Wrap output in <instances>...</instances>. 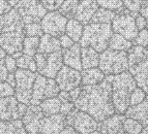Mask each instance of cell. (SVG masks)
<instances>
[{"label": "cell", "mask_w": 148, "mask_h": 134, "mask_svg": "<svg viewBox=\"0 0 148 134\" xmlns=\"http://www.w3.org/2000/svg\"><path fill=\"white\" fill-rule=\"evenodd\" d=\"M83 28L84 26L76 19L67 20L66 27H65V34L74 40L75 42H78L80 40L83 33Z\"/></svg>", "instance_id": "f546056e"}, {"label": "cell", "mask_w": 148, "mask_h": 134, "mask_svg": "<svg viewBox=\"0 0 148 134\" xmlns=\"http://www.w3.org/2000/svg\"><path fill=\"white\" fill-rule=\"evenodd\" d=\"M66 23V18L57 10L47 12L40 21L42 32L54 37H59L60 35L65 33Z\"/></svg>", "instance_id": "8fae6325"}, {"label": "cell", "mask_w": 148, "mask_h": 134, "mask_svg": "<svg viewBox=\"0 0 148 134\" xmlns=\"http://www.w3.org/2000/svg\"><path fill=\"white\" fill-rule=\"evenodd\" d=\"M6 1H8V3H10V6H15L16 4H17L18 2H19V1H20V0H6Z\"/></svg>", "instance_id": "db71d44e"}, {"label": "cell", "mask_w": 148, "mask_h": 134, "mask_svg": "<svg viewBox=\"0 0 148 134\" xmlns=\"http://www.w3.org/2000/svg\"><path fill=\"white\" fill-rule=\"evenodd\" d=\"M132 46H133V42L131 40H127L122 35L113 32L110 37V40H109L108 48L111 50H115V51L127 52L132 48Z\"/></svg>", "instance_id": "83f0119b"}, {"label": "cell", "mask_w": 148, "mask_h": 134, "mask_svg": "<svg viewBox=\"0 0 148 134\" xmlns=\"http://www.w3.org/2000/svg\"><path fill=\"white\" fill-rule=\"evenodd\" d=\"M146 127H148V124H147V126H146Z\"/></svg>", "instance_id": "6125c7cd"}, {"label": "cell", "mask_w": 148, "mask_h": 134, "mask_svg": "<svg viewBox=\"0 0 148 134\" xmlns=\"http://www.w3.org/2000/svg\"><path fill=\"white\" fill-rule=\"evenodd\" d=\"M130 73L133 76L137 87L144 91L148 95V60L128 67Z\"/></svg>", "instance_id": "d6986e66"}, {"label": "cell", "mask_w": 148, "mask_h": 134, "mask_svg": "<svg viewBox=\"0 0 148 134\" xmlns=\"http://www.w3.org/2000/svg\"><path fill=\"white\" fill-rule=\"evenodd\" d=\"M64 0H40L44 7L49 12L58 10Z\"/></svg>", "instance_id": "ab89813d"}, {"label": "cell", "mask_w": 148, "mask_h": 134, "mask_svg": "<svg viewBox=\"0 0 148 134\" xmlns=\"http://www.w3.org/2000/svg\"><path fill=\"white\" fill-rule=\"evenodd\" d=\"M38 44H40V37L38 36H25L24 40H23V54L33 57L37 52Z\"/></svg>", "instance_id": "1f68e13d"}, {"label": "cell", "mask_w": 148, "mask_h": 134, "mask_svg": "<svg viewBox=\"0 0 148 134\" xmlns=\"http://www.w3.org/2000/svg\"><path fill=\"white\" fill-rule=\"evenodd\" d=\"M26 110L27 104L19 102L15 96L0 97V120L2 121L21 120Z\"/></svg>", "instance_id": "30bf717a"}, {"label": "cell", "mask_w": 148, "mask_h": 134, "mask_svg": "<svg viewBox=\"0 0 148 134\" xmlns=\"http://www.w3.org/2000/svg\"><path fill=\"white\" fill-rule=\"evenodd\" d=\"M24 22L16 8H12L4 15H0V33L24 29Z\"/></svg>", "instance_id": "e0dca14e"}, {"label": "cell", "mask_w": 148, "mask_h": 134, "mask_svg": "<svg viewBox=\"0 0 148 134\" xmlns=\"http://www.w3.org/2000/svg\"><path fill=\"white\" fill-rule=\"evenodd\" d=\"M24 37V30L2 32L0 33V46L8 55H14L22 52Z\"/></svg>", "instance_id": "4fadbf2b"}, {"label": "cell", "mask_w": 148, "mask_h": 134, "mask_svg": "<svg viewBox=\"0 0 148 134\" xmlns=\"http://www.w3.org/2000/svg\"><path fill=\"white\" fill-rule=\"evenodd\" d=\"M44 117V112L40 105L31 104L27 107L26 112L21 119L25 130L28 134H38V127H40V119Z\"/></svg>", "instance_id": "9a60e30c"}, {"label": "cell", "mask_w": 148, "mask_h": 134, "mask_svg": "<svg viewBox=\"0 0 148 134\" xmlns=\"http://www.w3.org/2000/svg\"><path fill=\"white\" fill-rule=\"evenodd\" d=\"M59 134H81V133H79L77 130H75L72 126H69V125H66V126L64 127L63 129L60 131Z\"/></svg>", "instance_id": "816d5d0a"}, {"label": "cell", "mask_w": 148, "mask_h": 134, "mask_svg": "<svg viewBox=\"0 0 148 134\" xmlns=\"http://www.w3.org/2000/svg\"><path fill=\"white\" fill-rule=\"evenodd\" d=\"M0 134H28L21 120L0 122Z\"/></svg>", "instance_id": "4316f807"}, {"label": "cell", "mask_w": 148, "mask_h": 134, "mask_svg": "<svg viewBox=\"0 0 148 134\" xmlns=\"http://www.w3.org/2000/svg\"><path fill=\"white\" fill-rule=\"evenodd\" d=\"M99 67L105 76H112L128 69L127 54L124 51L106 49L99 55Z\"/></svg>", "instance_id": "277c9868"}, {"label": "cell", "mask_w": 148, "mask_h": 134, "mask_svg": "<svg viewBox=\"0 0 148 134\" xmlns=\"http://www.w3.org/2000/svg\"><path fill=\"white\" fill-rule=\"evenodd\" d=\"M81 90H82V88L79 86V87H77V88L73 89V90H71V91H69V98H71V101H72V102H74L75 100L78 98V96H79L80 93H81Z\"/></svg>", "instance_id": "f907efd6"}, {"label": "cell", "mask_w": 148, "mask_h": 134, "mask_svg": "<svg viewBox=\"0 0 148 134\" xmlns=\"http://www.w3.org/2000/svg\"><path fill=\"white\" fill-rule=\"evenodd\" d=\"M62 65H63V60H62L61 51L47 54V60H46L45 67L40 73L46 78H55L57 72L60 70Z\"/></svg>", "instance_id": "ffe728a7"}, {"label": "cell", "mask_w": 148, "mask_h": 134, "mask_svg": "<svg viewBox=\"0 0 148 134\" xmlns=\"http://www.w3.org/2000/svg\"><path fill=\"white\" fill-rule=\"evenodd\" d=\"M66 126L65 116L62 114H55L51 116H44L40 119L38 133L40 134H59Z\"/></svg>", "instance_id": "5bb4252c"}, {"label": "cell", "mask_w": 148, "mask_h": 134, "mask_svg": "<svg viewBox=\"0 0 148 134\" xmlns=\"http://www.w3.org/2000/svg\"><path fill=\"white\" fill-rule=\"evenodd\" d=\"M138 15H140L139 12H131L123 7L120 12H116V16L112 20V31L122 35L127 40L133 41L139 32L135 23V18Z\"/></svg>", "instance_id": "5b68a950"}, {"label": "cell", "mask_w": 148, "mask_h": 134, "mask_svg": "<svg viewBox=\"0 0 148 134\" xmlns=\"http://www.w3.org/2000/svg\"><path fill=\"white\" fill-rule=\"evenodd\" d=\"M99 52L90 46H82L81 48V63L82 69L93 68L99 66Z\"/></svg>", "instance_id": "cb8c5ba5"}, {"label": "cell", "mask_w": 148, "mask_h": 134, "mask_svg": "<svg viewBox=\"0 0 148 134\" xmlns=\"http://www.w3.org/2000/svg\"><path fill=\"white\" fill-rule=\"evenodd\" d=\"M15 6L24 24L40 23L48 12L40 0H20Z\"/></svg>", "instance_id": "ba28073f"}, {"label": "cell", "mask_w": 148, "mask_h": 134, "mask_svg": "<svg viewBox=\"0 0 148 134\" xmlns=\"http://www.w3.org/2000/svg\"><path fill=\"white\" fill-rule=\"evenodd\" d=\"M16 63H17V67L21 69H27V70L36 71V65H35V61L33 57L26 55V54H21L20 56L16 58Z\"/></svg>", "instance_id": "836d02e7"}, {"label": "cell", "mask_w": 148, "mask_h": 134, "mask_svg": "<svg viewBox=\"0 0 148 134\" xmlns=\"http://www.w3.org/2000/svg\"><path fill=\"white\" fill-rule=\"evenodd\" d=\"M112 33L111 24L105 23H89L83 28L80 38V46H90L96 52L101 53L108 49V44Z\"/></svg>", "instance_id": "3957f363"}, {"label": "cell", "mask_w": 148, "mask_h": 134, "mask_svg": "<svg viewBox=\"0 0 148 134\" xmlns=\"http://www.w3.org/2000/svg\"><path fill=\"white\" fill-rule=\"evenodd\" d=\"M125 116L120 114L112 115L104 121L97 123V129L101 134H123V121Z\"/></svg>", "instance_id": "2e32d148"}, {"label": "cell", "mask_w": 148, "mask_h": 134, "mask_svg": "<svg viewBox=\"0 0 148 134\" xmlns=\"http://www.w3.org/2000/svg\"><path fill=\"white\" fill-rule=\"evenodd\" d=\"M135 23L136 26L138 28V30H142L144 28H146V18H144L143 16L138 15L135 18Z\"/></svg>", "instance_id": "7dc6e473"}, {"label": "cell", "mask_w": 148, "mask_h": 134, "mask_svg": "<svg viewBox=\"0 0 148 134\" xmlns=\"http://www.w3.org/2000/svg\"><path fill=\"white\" fill-rule=\"evenodd\" d=\"M15 95V88L12 87L6 82L0 83V97H8V96Z\"/></svg>", "instance_id": "60d3db41"}, {"label": "cell", "mask_w": 148, "mask_h": 134, "mask_svg": "<svg viewBox=\"0 0 148 134\" xmlns=\"http://www.w3.org/2000/svg\"><path fill=\"white\" fill-rule=\"evenodd\" d=\"M66 125L72 126L75 130L81 134H89L97 129V122L87 112L79 110L74 107L65 116Z\"/></svg>", "instance_id": "9c48e42d"}, {"label": "cell", "mask_w": 148, "mask_h": 134, "mask_svg": "<svg viewBox=\"0 0 148 134\" xmlns=\"http://www.w3.org/2000/svg\"><path fill=\"white\" fill-rule=\"evenodd\" d=\"M146 93L144 92L142 89L137 87L135 90L132 92L131 96H130V105H136L142 102L143 100H145Z\"/></svg>", "instance_id": "74e56055"}, {"label": "cell", "mask_w": 148, "mask_h": 134, "mask_svg": "<svg viewBox=\"0 0 148 134\" xmlns=\"http://www.w3.org/2000/svg\"><path fill=\"white\" fill-rule=\"evenodd\" d=\"M99 7L107 8V10H113V12H120L124 7L121 0H96Z\"/></svg>", "instance_id": "d590c367"}, {"label": "cell", "mask_w": 148, "mask_h": 134, "mask_svg": "<svg viewBox=\"0 0 148 134\" xmlns=\"http://www.w3.org/2000/svg\"><path fill=\"white\" fill-rule=\"evenodd\" d=\"M4 65L8 69V72H15L17 70V63H16V59L12 55H8L4 57Z\"/></svg>", "instance_id": "7bdbcfd3"}, {"label": "cell", "mask_w": 148, "mask_h": 134, "mask_svg": "<svg viewBox=\"0 0 148 134\" xmlns=\"http://www.w3.org/2000/svg\"><path fill=\"white\" fill-rule=\"evenodd\" d=\"M5 56H6V53H5V52L3 51V49L1 48V46H0V58H3V59H4Z\"/></svg>", "instance_id": "11a10c76"}, {"label": "cell", "mask_w": 148, "mask_h": 134, "mask_svg": "<svg viewBox=\"0 0 148 134\" xmlns=\"http://www.w3.org/2000/svg\"><path fill=\"white\" fill-rule=\"evenodd\" d=\"M6 83L10 84L12 87L15 88L16 86V78H15V72H8V76H6V80H5Z\"/></svg>", "instance_id": "f5cc1de1"}, {"label": "cell", "mask_w": 148, "mask_h": 134, "mask_svg": "<svg viewBox=\"0 0 148 134\" xmlns=\"http://www.w3.org/2000/svg\"><path fill=\"white\" fill-rule=\"evenodd\" d=\"M61 101L58 97H51L42 100L40 103V107L42 108L44 116H51L55 114H60Z\"/></svg>", "instance_id": "f1b7e54d"}, {"label": "cell", "mask_w": 148, "mask_h": 134, "mask_svg": "<svg viewBox=\"0 0 148 134\" xmlns=\"http://www.w3.org/2000/svg\"><path fill=\"white\" fill-rule=\"evenodd\" d=\"M89 134H101V132H99V131H96V130H95V131L90 132V133H89Z\"/></svg>", "instance_id": "6f0895ef"}, {"label": "cell", "mask_w": 148, "mask_h": 134, "mask_svg": "<svg viewBox=\"0 0 148 134\" xmlns=\"http://www.w3.org/2000/svg\"><path fill=\"white\" fill-rule=\"evenodd\" d=\"M62 53V60L64 65L72 67L76 70H82L81 63V46L74 44L67 49H63Z\"/></svg>", "instance_id": "44dd1931"}, {"label": "cell", "mask_w": 148, "mask_h": 134, "mask_svg": "<svg viewBox=\"0 0 148 134\" xmlns=\"http://www.w3.org/2000/svg\"><path fill=\"white\" fill-rule=\"evenodd\" d=\"M116 16V12L107 10V8L99 7L95 14L92 17L90 23H105V24H111L112 20Z\"/></svg>", "instance_id": "4dcf8cb0"}, {"label": "cell", "mask_w": 148, "mask_h": 134, "mask_svg": "<svg viewBox=\"0 0 148 134\" xmlns=\"http://www.w3.org/2000/svg\"><path fill=\"white\" fill-rule=\"evenodd\" d=\"M10 10H12V6L6 0H0V15H4Z\"/></svg>", "instance_id": "c3c4849f"}, {"label": "cell", "mask_w": 148, "mask_h": 134, "mask_svg": "<svg viewBox=\"0 0 148 134\" xmlns=\"http://www.w3.org/2000/svg\"><path fill=\"white\" fill-rule=\"evenodd\" d=\"M24 33L26 36H38L40 37L44 32L42 29V25L40 23H29V24L24 25Z\"/></svg>", "instance_id": "8d00e7d4"}, {"label": "cell", "mask_w": 148, "mask_h": 134, "mask_svg": "<svg viewBox=\"0 0 148 134\" xmlns=\"http://www.w3.org/2000/svg\"><path fill=\"white\" fill-rule=\"evenodd\" d=\"M127 54L128 67L148 60V50L141 46H132V48L126 52Z\"/></svg>", "instance_id": "484cf974"}, {"label": "cell", "mask_w": 148, "mask_h": 134, "mask_svg": "<svg viewBox=\"0 0 148 134\" xmlns=\"http://www.w3.org/2000/svg\"><path fill=\"white\" fill-rule=\"evenodd\" d=\"M125 118H132L140 122L142 126L146 127L148 124V101L143 100L136 105H130L124 112Z\"/></svg>", "instance_id": "7402d4cb"}, {"label": "cell", "mask_w": 148, "mask_h": 134, "mask_svg": "<svg viewBox=\"0 0 148 134\" xmlns=\"http://www.w3.org/2000/svg\"><path fill=\"white\" fill-rule=\"evenodd\" d=\"M104 78V72L97 67L84 69L81 72V84H83V86L97 85V84L101 83Z\"/></svg>", "instance_id": "d4e9b609"}, {"label": "cell", "mask_w": 148, "mask_h": 134, "mask_svg": "<svg viewBox=\"0 0 148 134\" xmlns=\"http://www.w3.org/2000/svg\"><path fill=\"white\" fill-rule=\"evenodd\" d=\"M123 3V6L126 10L134 12H139L141 7V1L142 0H121Z\"/></svg>", "instance_id": "b9f144b4"}, {"label": "cell", "mask_w": 148, "mask_h": 134, "mask_svg": "<svg viewBox=\"0 0 148 134\" xmlns=\"http://www.w3.org/2000/svg\"><path fill=\"white\" fill-rule=\"evenodd\" d=\"M140 134H148V127H144Z\"/></svg>", "instance_id": "9f6ffc18"}, {"label": "cell", "mask_w": 148, "mask_h": 134, "mask_svg": "<svg viewBox=\"0 0 148 134\" xmlns=\"http://www.w3.org/2000/svg\"><path fill=\"white\" fill-rule=\"evenodd\" d=\"M99 7V6L96 0H80L74 18L78 20L82 25H87L90 23Z\"/></svg>", "instance_id": "ac0fdd59"}, {"label": "cell", "mask_w": 148, "mask_h": 134, "mask_svg": "<svg viewBox=\"0 0 148 134\" xmlns=\"http://www.w3.org/2000/svg\"><path fill=\"white\" fill-rule=\"evenodd\" d=\"M139 14L143 16L144 18H148V0H142L141 1V7Z\"/></svg>", "instance_id": "681fc988"}, {"label": "cell", "mask_w": 148, "mask_h": 134, "mask_svg": "<svg viewBox=\"0 0 148 134\" xmlns=\"http://www.w3.org/2000/svg\"><path fill=\"white\" fill-rule=\"evenodd\" d=\"M112 89V103L115 112L123 115L130 106V96L137 88V84L130 71L105 76Z\"/></svg>", "instance_id": "7a4b0ae2"}, {"label": "cell", "mask_w": 148, "mask_h": 134, "mask_svg": "<svg viewBox=\"0 0 148 134\" xmlns=\"http://www.w3.org/2000/svg\"><path fill=\"white\" fill-rule=\"evenodd\" d=\"M55 80L60 91L69 92L81 85V73L79 72V70H76L72 67L62 65L55 76Z\"/></svg>", "instance_id": "7c38bea8"}, {"label": "cell", "mask_w": 148, "mask_h": 134, "mask_svg": "<svg viewBox=\"0 0 148 134\" xmlns=\"http://www.w3.org/2000/svg\"><path fill=\"white\" fill-rule=\"evenodd\" d=\"M59 92L60 89L54 78H46L42 74H36V78L33 83L32 95L29 104L40 105L42 100L56 97Z\"/></svg>", "instance_id": "8992f818"}, {"label": "cell", "mask_w": 148, "mask_h": 134, "mask_svg": "<svg viewBox=\"0 0 148 134\" xmlns=\"http://www.w3.org/2000/svg\"><path fill=\"white\" fill-rule=\"evenodd\" d=\"M74 107H75L74 102H62L61 107H60V114L66 116Z\"/></svg>", "instance_id": "bcb514c9"}, {"label": "cell", "mask_w": 148, "mask_h": 134, "mask_svg": "<svg viewBox=\"0 0 148 134\" xmlns=\"http://www.w3.org/2000/svg\"><path fill=\"white\" fill-rule=\"evenodd\" d=\"M58 51H61V46H60L59 39L57 37L46 34V33L40 37V44H38L37 53L51 54Z\"/></svg>", "instance_id": "603a6c76"}, {"label": "cell", "mask_w": 148, "mask_h": 134, "mask_svg": "<svg viewBox=\"0 0 148 134\" xmlns=\"http://www.w3.org/2000/svg\"><path fill=\"white\" fill-rule=\"evenodd\" d=\"M35 78H36V73L27 69L19 68L15 71V94L19 102H22L24 104L30 103Z\"/></svg>", "instance_id": "52a82bcc"}, {"label": "cell", "mask_w": 148, "mask_h": 134, "mask_svg": "<svg viewBox=\"0 0 148 134\" xmlns=\"http://www.w3.org/2000/svg\"><path fill=\"white\" fill-rule=\"evenodd\" d=\"M123 129L124 132L131 134H140L143 130V126L140 122L136 121L132 118H125L123 121Z\"/></svg>", "instance_id": "e575fe53"}, {"label": "cell", "mask_w": 148, "mask_h": 134, "mask_svg": "<svg viewBox=\"0 0 148 134\" xmlns=\"http://www.w3.org/2000/svg\"><path fill=\"white\" fill-rule=\"evenodd\" d=\"M132 42H133L134 46H141L146 48V46L148 44V30L146 28L139 30L137 36L135 37V39Z\"/></svg>", "instance_id": "f35d334b"}, {"label": "cell", "mask_w": 148, "mask_h": 134, "mask_svg": "<svg viewBox=\"0 0 148 134\" xmlns=\"http://www.w3.org/2000/svg\"><path fill=\"white\" fill-rule=\"evenodd\" d=\"M146 49H147V50H148V44H147V46H146Z\"/></svg>", "instance_id": "91938a15"}, {"label": "cell", "mask_w": 148, "mask_h": 134, "mask_svg": "<svg viewBox=\"0 0 148 134\" xmlns=\"http://www.w3.org/2000/svg\"><path fill=\"white\" fill-rule=\"evenodd\" d=\"M146 29L148 30V18H146Z\"/></svg>", "instance_id": "680465c9"}, {"label": "cell", "mask_w": 148, "mask_h": 134, "mask_svg": "<svg viewBox=\"0 0 148 134\" xmlns=\"http://www.w3.org/2000/svg\"><path fill=\"white\" fill-rule=\"evenodd\" d=\"M8 74V71L4 65V59L0 58V83L4 82L6 80V76Z\"/></svg>", "instance_id": "f6af8a7d"}, {"label": "cell", "mask_w": 148, "mask_h": 134, "mask_svg": "<svg viewBox=\"0 0 148 134\" xmlns=\"http://www.w3.org/2000/svg\"><path fill=\"white\" fill-rule=\"evenodd\" d=\"M111 95V85L104 78L97 85L83 86L74 105L79 110L87 112L99 123L115 114Z\"/></svg>", "instance_id": "6da1fadb"}, {"label": "cell", "mask_w": 148, "mask_h": 134, "mask_svg": "<svg viewBox=\"0 0 148 134\" xmlns=\"http://www.w3.org/2000/svg\"><path fill=\"white\" fill-rule=\"evenodd\" d=\"M123 134H131V133H126V132H124V133Z\"/></svg>", "instance_id": "94428289"}, {"label": "cell", "mask_w": 148, "mask_h": 134, "mask_svg": "<svg viewBox=\"0 0 148 134\" xmlns=\"http://www.w3.org/2000/svg\"><path fill=\"white\" fill-rule=\"evenodd\" d=\"M58 39H59L60 46H61V48H63V49H67V48L72 46L73 44H75L74 40H73V39L71 38V37L67 36L66 34L60 35V36L58 37Z\"/></svg>", "instance_id": "ee69618b"}, {"label": "cell", "mask_w": 148, "mask_h": 134, "mask_svg": "<svg viewBox=\"0 0 148 134\" xmlns=\"http://www.w3.org/2000/svg\"><path fill=\"white\" fill-rule=\"evenodd\" d=\"M80 0H64L60 5L58 12L66 19H73L77 12V7L79 5Z\"/></svg>", "instance_id": "d6a6232c"}]
</instances>
